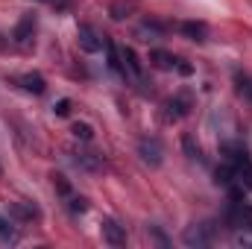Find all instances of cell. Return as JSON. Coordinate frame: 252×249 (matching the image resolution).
Masks as SVG:
<instances>
[{
    "label": "cell",
    "mask_w": 252,
    "mask_h": 249,
    "mask_svg": "<svg viewBox=\"0 0 252 249\" xmlns=\"http://www.w3.org/2000/svg\"><path fill=\"white\" fill-rule=\"evenodd\" d=\"M226 223L238 232H252V205L244 202L241 196H232V202L226 208Z\"/></svg>",
    "instance_id": "obj_1"
},
{
    "label": "cell",
    "mask_w": 252,
    "mask_h": 249,
    "mask_svg": "<svg viewBox=\"0 0 252 249\" xmlns=\"http://www.w3.org/2000/svg\"><path fill=\"white\" fill-rule=\"evenodd\" d=\"M35 15L32 12H24L21 15V21L15 24V30H12V44L18 47V50H32V44H35Z\"/></svg>",
    "instance_id": "obj_2"
},
{
    "label": "cell",
    "mask_w": 252,
    "mask_h": 249,
    "mask_svg": "<svg viewBox=\"0 0 252 249\" xmlns=\"http://www.w3.org/2000/svg\"><path fill=\"white\" fill-rule=\"evenodd\" d=\"M76 44H79L82 53H100V50L106 47V38H103L91 24H79V30H76Z\"/></svg>",
    "instance_id": "obj_3"
},
{
    "label": "cell",
    "mask_w": 252,
    "mask_h": 249,
    "mask_svg": "<svg viewBox=\"0 0 252 249\" xmlns=\"http://www.w3.org/2000/svg\"><path fill=\"white\" fill-rule=\"evenodd\" d=\"M138 156H141L144 164L161 167V161H164V147H161L158 138H141V141H138Z\"/></svg>",
    "instance_id": "obj_4"
},
{
    "label": "cell",
    "mask_w": 252,
    "mask_h": 249,
    "mask_svg": "<svg viewBox=\"0 0 252 249\" xmlns=\"http://www.w3.org/2000/svg\"><path fill=\"white\" fill-rule=\"evenodd\" d=\"M70 161H73L79 170H85V173H103V170H106V158L97 156V153H73Z\"/></svg>",
    "instance_id": "obj_5"
},
{
    "label": "cell",
    "mask_w": 252,
    "mask_h": 249,
    "mask_svg": "<svg viewBox=\"0 0 252 249\" xmlns=\"http://www.w3.org/2000/svg\"><path fill=\"white\" fill-rule=\"evenodd\" d=\"M100 232H103V241H106L109 247H124L126 244V226H121V223L112 220V217H106V220L100 223Z\"/></svg>",
    "instance_id": "obj_6"
},
{
    "label": "cell",
    "mask_w": 252,
    "mask_h": 249,
    "mask_svg": "<svg viewBox=\"0 0 252 249\" xmlns=\"http://www.w3.org/2000/svg\"><path fill=\"white\" fill-rule=\"evenodd\" d=\"M182 241H185V247H211V241H214V235H211V226H190L185 229V235H182Z\"/></svg>",
    "instance_id": "obj_7"
},
{
    "label": "cell",
    "mask_w": 252,
    "mask_h": 249,
    "mask_svg": "<svg viewBox=\"0 0 252 249\" xmlns=\"http://www.w3.org/2000/svg\"><path fill=\"white\" fill-rule=\"evenodd\" d=\"M121 62H124V76L126 79H141L144 76V64L138 59V53L132 50V47H121Z\"/></svg>",
    "instance_id": "obj_8"
},
{
    "label": "cell",
    "mask_w": 252,
    "mask_h": 249,
    "mask_svg": "<svg viewBox=\"0 0 252 249\" xmlns=\"http://www.w3.org/2000/svg\"><path fill=\"white\" fill-rule=\"evenodd\" d=\"M164 109H167V112H164L167 121H179V118H185V115L190 112V94H176L173 100H167Z\"/></svg>",
    "instance_id": "obj_9"
},
{
    "label": "cell",
    "mask_w": 252,
    "mask_h": 249,
    "mask_svg": "<svg viewBox=\"0 0 252 249\" xmlns=\"http://www.w3.org/2000/svg\"><path fill=\"white\" fill-rule=\"evenodd\" d=\"M15 82H18V85H21L27 94H35V97L47 91V79H44L41 73H24V76H18Z\"/></svg>",
    "instance_id": "obj_10"
},
{
    "label": "cell",
    "mask_w": 252,
    "mask_h": 249,
    "mask_svg": "<svg viewBox=\"0 0 252 249\" xmlns=\"http://www.w3.org/2000/svg\"><path fill=\"white\" fill-rule=\"evenodd\" d=\"M9 214L18 217V220H38V217H41V208H38L35 202L21 199V202H12V205H9Z\"/></svg>",
    "instance_id": "obj_11"
},
{
    "label": "cell",
    "mask_w": 252,
    "mask_h": 249,
    "mask_svg": "<svg viewBox=\"0 0 252 249\" xmlns=\"http://www.w3.org/2000/svg\"><path fill=\"white\" fill-rule=\"evenodd\" d=\"M179 32L190 38V41H208V27L202 24V21H185L182 27H179Z\"/></svg>",
    "instance_id": "obj_12"
},
{
    "label": "cell",
    "mask_w": 252,
    "mask_h": 249,
    "mask_svg": "<svg viewBox=\"0 0 252 249\" xmlns=\"http://www.w3.org/2000/svg\"><path fill=\"white\" fill-rule=\"evenodd\" d=\"M0 244H6V247L21 244V229H18L9 217H0Z\"/></svg>",
    "instance_id": "obj_13"
},
{
    "label": "cell",
    "mask_w": 252,
    "mask_h": 249,
    "mask_svg": "<svg viewBox=\"0 0 252 249\" xmlns=\"http://www.w3.org/2000/svg\"><path fill=\"white\" fill-rule=\"evenodd\" d=\"M138 9V0H115L112 6H109V15L115 18V21H124V18H129L132 12Z\"/></svg>",
    "instance_id": "obj_14"
},
{
    "label": "cell",
    "mask_w": 252,
    "mask_h": 249,
    "mask_svg": "<svg viewBox=\"0 0 252 249\" xmlns=\"http://www.w3.org/2000/svg\"><path fill=\"white\" fill-rule=\"evenodd\" d=\"M235 185H241L244 190H252V161H241L235 164Z\"/></svg>",
    "instance_id": "obj_15"
},
{
    "label": "cell",
    "mask_w": 252,
    "mask_h": 249,
    "mask_svg": "<svg viewBox=\"0 0 252 249\" xmlns=\"http://www.w3.org/2000/svg\"><path fill=\"white\" fill-rule=\"evenodd\" d=\"M161 35H164V27L156 24V21H144V24L138 27V38H141V41H156V38H161Z\"/></svg>",
    "instance_id": "obj_16"
},
{
    "label": "cell",
    "mask_w": 252,
    "mask_h": 249,
    "mask_svg": "<svg viewBox=\"0 0 252 249\" xmlns=\"http://www.w3.org/2000/svg\"><path fill=\"white\" fill-rule=\"evenodd\" d=\"M150 62L156 64L158 70H173V67H176L173 53H167V50H153V53H150Z\"/></svg>",
    "instance_id": "obj_17"
},
{
    "label": "cell",
    "mask_w": 252,
    "mask_h": 249,
    "mask_svg": "<svg viewBox=\"0 0 252 249\" xmlns=\"http://www.w3.org/2000/svg\"><path fill=\"white\" fill-rule=\"evenodd\" d=\"M235 82H238V94H241L247 103H252V76L238 73V76H235Z\"/></svg>",
    "instance_id": "obj_18"
},
{
    "label": "cell",
    "mask_w": 252,
    "mask_h": 249,
    "mask_svg": "<svg viewBox=\"0 0 252 249\" xmlns=\"http://www.w3.org/2000/svg\"><path fill=\"white\" fill-rule=\"evenodd\" d=\"M70 132H73L76 141H91V138H94V129H91L88 124H79V121L70 126Z\"/></svg>",
    "instance_id": "obj_19"
},
{
    "label": "cell",
    "mask_w": 252,
    "mask_h": 249,
    "mask_svg": "<svg viewBox=\"0 0 252 249\" xmlns=\"http://www.w3.org/2000/svg\"><path fill=\"white\" fill-rule=\"evenodd\" d=\"M73 214H85L88 211V199H82V196H70V205H67Z\"/></svg>",
    "instance_id": "obj_20"
},
{
    "label": "cell",
    "mask_w": 252,
    "mask_h": 249,
    "mask_svg": "<svg viewBox=\"0 0 252 249\" xmlns=\"http://www.w3.org/2000/svg\"><path fill=\"white\" fill-rule=\"evenodd\" d=\"M53 115H59V118H67L70 115V100L67 97H62L59 103H53Z\"/></svg>",
    "instance_id": "obj_21"
},
{
    "label": "cell",
    "mask_w": 252,
    "mask_h": 249,
    "mask_svg": "<svg viewBox=\"0 0 252 249\" xmlns=\"http://www.w3.org/2000/svg\"><path fill=\"white\" fill-rule=\"evenodd\" d=\"M53 185H56V190H59L62 196H70V185H67V179H64L62 173H56V176H53Z\"/></svg>",
    "instance_id": "obj_22"
},
{
    "label": "cell",
    "mask_w": 252,
    "mask_h": 249,
    "mask_svg": "<svg viewBox=\"0 0 252 249\" xmlns=\"http://www.w3.org/2000/svg\"><path fill=\"white\" fill-rule=\"evenodd\" d=\"M235 244H238V247H252V235H250V232L238 235V238H235Z\"/></svg>",
    "instance_id": "obj_23"
},
{
    "label": "cell",
    "mask_w": 252,
    "mask_h": 249,
    "mask_svg": "<svg viewBox=\"0 0 252 249\" xmlns=\"http://www.w3.org/2000/svg\"><path fill=\"white\" fill-rule=\"evenodd\" d=\"M185 150L190 153V158H196V156H199V147L193 150V141H190V135H185Z\"/></svg>",
    "instance_id": "obj_24"
},
{
    "label": "cell",
    "mask_w": 252,
    "mask_h": 249,
    "mask_svg": "<svg viewBox=\"0 0 252 249\" xmlns=\"http://www.w3.org/2000/svg\"><path fill=\"white\" fill-rule=\"evenodd\" d=\"M176 70H179L182 76H188V73H190V64H179V62H176Z\"/></svg>",
    "instance_id": "obj_25"
},
{
    "label": "cell",
    "mask_w": 252,
    "mask_h": 249,
    "mask_svg": "<svg viewBox=\"0 0 252 249\" xmlns=\"http://www.w3.org/2000/svg\"><path fill=\"white\" fill-rule=\"evenodd\" d=\"M0 47H3V41H0Z\"/></svg>",
    "instance_id": "obj_26"
},
{
    "label": "cell",
    "mask_w": 252,
    "mask_h": 249,
    "mask_svg": "<svg viewBox=\"0 0 252 249\" xmlns=\"http://www.w3.org/2000/svg\"><path fill=\"white\" fill-rule=\"evenodd\" d=\"M44 3H50V0H44Z\"/></svg>",
    "instance_id": "obj_27"
}]
</instances>
